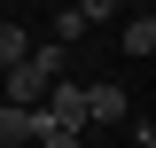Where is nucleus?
Listing matches in <instances>:
<instances>
[{
	"label": "nucleus",
	"mask_w": 156,
	"mask_h": 148,
	"mask_svg": "<svg viewBox=\"0 0 156 148\" xmlns=\"http://www.w3.org/2000/svg\"><path fill=\"white\" fill-rule=\"evenodd\" d=\"M55 78H62V47L55 39H31V55H23L16 70H0V101H8V109H39Z\"/></svg>",
	"instance_id": "1"
},
{
	"label": "nucleus",
	"mask_w": 156,
	"mask_h": 148,
	"mask_svg": "<svg viewBox=\"0 0 156 148\" xmlns=\"http://www.w3.org/2000/svg\"><path fill=\"white\" fill-rule=\"evenodd\" d=\"M78 125H86V93H78L70 78H55L47 101H39V132H78Z\"/></svg>",
	"instance_id": "2"
},
{
	"label": "nucleus",
	"mask_w": 156,
	"mask_h": 148,
	"mask_svg": "<svg viewBox=\"0 0 156 148\" xmlns=\"http://www.w3.org/2000/svg\"><path fill=\"white\" fill-rule=\"evenodd\" d=\"M125 117H133L125 86H86V125H125Z\"/></svg>",
	"instance_id": "3"
},
{
	"label": "nucleus",
	"mask_w": 156,
	"mask_h": 148,
	"mask_svg": "<svg viewBox=\"0 0 156 148\" xmlns=\"http://www.w3.org/2000/svg\"><path fill=\"white\" fill-rule=\"evenodd\" d=\"M125 55H156V16L140 8V16H125V39H117Z\"/></svg>",
	"instance_id": "4"
},
{
	"label": "nucleus",
	"mask_w": 156,
	"mask_h": 148,
	"mask_svg": "<svg viewBox=\"0 0 156 148\" xmlns=\"http://www.w3.org/2000/svg\"><path fill=\"white\" fill-rule=\"evenodd\" d=\"M23 55H31V39H23V31H16V23H0V70H16V62H23Z\"/></svg>",
	"instance_id": "5"
},
{
	"label": "nucleus",
	"mask_w": 156,
	"mask_h": 148,
	"mask_svg": "<svg viewBox=\"0 0 156 148\" xmlns=\"http://www.w3.org/2000/svg\"><path fill=\"white\" fill-rule=\"evenodd\" d=\"M70 39H86V23H78V8H62L55 16V47H70Z\"/></svg>",
	"instance_id": "6"
},
{
	"label": "nucleus",
	"mask_w": 156,
	"mask_h": 148,
	"mask_svg": "<svg viewBox=\"0 0 156 148\" xmlns=\"http://www.w3.org/2000/svg\"><path fill=\"white\" fill-rule=\"evenodd\" d=\"M117 16V0H78V23H109Z\"/></svg>",
	"instance_id": "7"
},
{
	"label": "nucleus",
	"mask_w": 156,
	"mask_h": 148,
	"mask_svg": "<svg viewBox=\"0 0 156 148\" xmlns=\"http://www.w3.org/2000/svg\"><path fill=\"white\" fill-rule=\"evenodd\" d=\"M31 148H78V132H39Z\"/></svg>",
	"instance_id": "8"
}]
</instances>
